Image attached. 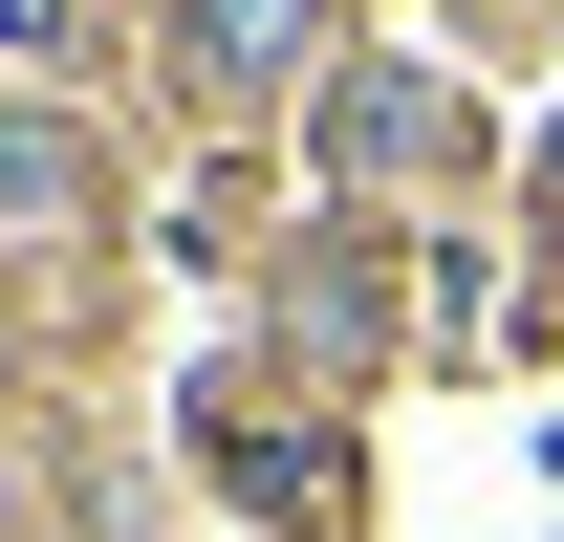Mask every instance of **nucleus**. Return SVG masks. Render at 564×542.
<instances>
[{"mask_svg": "<svg viewBox=\"0 0 564 542\" xmlns=\"http://www.w3.org/2000/svg\"><path fill=\"white\" fill-rule=\"evenodd\" d=\"M196 44L217 66H304V0H196Z\"/></svg>", "mask_w": 564, "mask_h": 542, "instance_id": "obj_1", "label": "nucleus"}]
</instances>
